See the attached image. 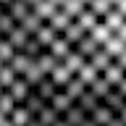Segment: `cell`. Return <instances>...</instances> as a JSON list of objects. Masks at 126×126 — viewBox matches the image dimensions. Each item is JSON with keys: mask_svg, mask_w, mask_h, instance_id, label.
Segmentation results:
<instances>
[{"mask_svg": "<svg viewBox=\"0 0 126 126\" xmlns=\"http://www.w3.org/2000/svg\"><path fill=\"white\" fill-rule=\"evenodd\" d=\"M45 76L8 0H0V126H34Z\"/></svg>", "mask_w": 126, "mask_h": 126, "instance_id": "obj_1", "label": "cell"}]
</instances>
